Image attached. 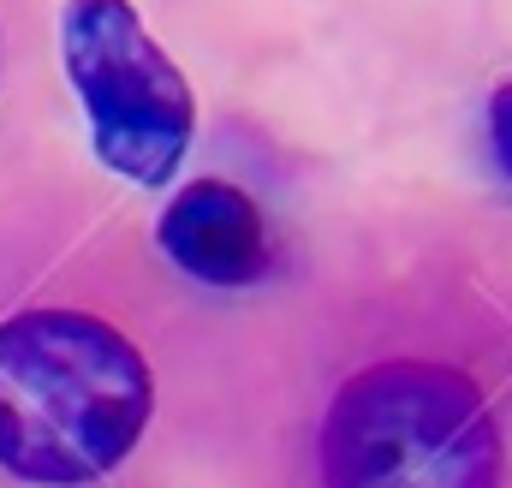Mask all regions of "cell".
I'll return each instance as SVG.
<instances>
[{
    "label": "cell",
    "instance_id": "cell-1",
    "mask_svg": "<svg viewBox=\"0 0 512 488\" xmlns=\"http://www.w3.org/2000/svg\"><path fill=\"white\" fill-rule=\"evenodd\" d=\"M155 375L137 340L90 310H18L0 322V465L36 488L114 477L143 441Z\"/></svg>",
    "mask_w": 512,
    "mask_h": 488
},
{
    "label": "cell",
    "instance_id": "cell-2",
    "mask_svg": "<svg viewBox=\"0 0 512 488\" xmlns=\"http://www.w3.org/2000/svg\"><path fill=\"white\" fill-rule=\"evenodd\" d=\"M507 441L489 393L435 358H382L340 381L322 423L328 488H501Z\"/></svg>",
    "mask_w": 512,
    "mask_h": 488
},
{
    "label": "cell",
    "instance_id": "cell-3",
    "mask_svg": "<svg viewBox=\"0 0 512 488\" xmlns=\"http://www.w3.org/2000/svg\"><path fill=\"white\" fill-rule=\"evenodd\" d=\"M60 66L84 102L96 161L137 191H161L197 137V96L143 12L131 0H66Z\"/></svg>",
    "mask_w": 512,
    "mask_h": 488
},
{
    "label": "cell",
    "instance_id": "cell-4",
    "mask_svg": "<svg viewBox=\"0 0 512 488\" xmlns=\"http://www.w3.org/2000/svg\"><path fill=\"white\" fill-rule=\"evenodd\" d=\"M161 256L197 286H256L268 274V221L233 179H191L167 197L155 221Z\"/></svg>",
    "mask_w": 512,
    "mask_h": 488
},
{
    "label": "cell",
    "instance_id": "cell-5",
    "mask_svg": "<svg viewBox=\"0 0 512 488\" xmlns=\"http://www.w3.org/2000/svg\"><path fill=\"white\" fill-rule=\"evenodd\" d=\"M489 155H495V167L512 179V78L489 96Z\"/></svg>",
    "mask_w": 512,
    "mask_h": 488
}]
</instances>
